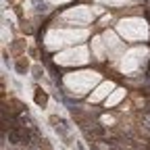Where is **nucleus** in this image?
Here are the masks:
<instances>
[{"label":"nucleus","instance_id":"obj_1","mask_svg":"<svg viewBox=\"0 0 150 150\" xmlns=\"http://www.w3.org/2000/svg\"><path fill=\"white\" fill-rule=\"evenodd\" d=\"M46 102H48V96H46V92L42 90V88H35V104L38 106H46Z\"/></svg>","mask_w":150,"mask_h":150}]
</instances>
